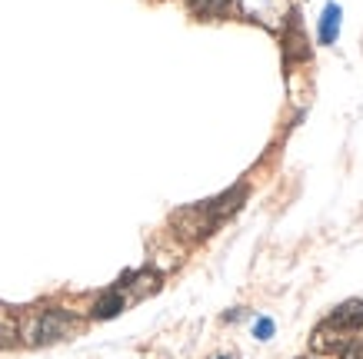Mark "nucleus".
<instances>
[{
  "mask_svg": "<svg viewBox=\"0 0 363 359\" xmlns=\"http://www.w3.org/2000/svg\"><path fill=\"white\" fill-rule=\"evenodd\" d=\"M340 4H327L323 7V17H320V44H337L340 37Z\"/></svg>",
  "mask_w": 363,
  "mask_h": 359,
  "instance_id": "nucleus-5",
  "label": "nucleus"
},
{
  "mask_svg": "<svg viewBox=\"0 0 363 359\" xmlns=\"http://www.w3.org/2000/svg\"><path fill=\"white\" fill-rule=\"evenodd\" d=\"M213 359H230V356H213Z\"/></svg>",
  "mask_w": 363,
  "mask_h": 359,
  "instance_id": "nucleus-12",
  "label": "nucleus"
},
{
  "mask_svg": "<svg viewBox=\"0 0 363 359\" xmlns=\"http://www.w3.org/2000/svg\"><path fill=\"white\" fill-rule=\"evenodd\" d=\"M343 343H347V339H343L340 333H337V329L327 326V323L313 329V339H310V346H313V353H340Z\"/></svg>",
  "mask_w": 363,
  "mask_h": 359,
  "instance_id": "nucleus-8",
  "label": "nucleus"
},
{
  "mask_svg": "<svg viewBox=\"0 0 363 359\" xmlns=\"http://www.w3.org/2000/svg\"><path fill=\"white\" fill-rule=\"evenodd\" d=\"M253 336H257V339H270V336H274V319H267V316H264V319H257Z\"/></svg>",
  "mask_w": 363,
  "mask_h": 359,
  "instance_id": "nucleus-9",
  "label": "nucleus"
},
{
  "mask_svg": "<svg viewBox=\"0 0 363 359\" xmlns=\"http://www.w3.org/2000/svg\"><path fill=\"white\" fill-rule=\"evenodd\" d=\"M340 359H363V343H343Z\"/></svg>",
  "mask_w": 363,
  "mask_h": 359,
  "instance_id": "nucleus-10",
  "label": "nucleus"
},
{
  "mask_svg": "<svg viewBox=\"0 0 363 359\" xmlns=\"http://www.w3.org/2000/svg\"><path fill=\"white\" fill-rule=\"evenodd\" d=\"M70 329H74V316L67 313V309H44V313L33 319L30 343L47 346V343H57V339L70 336Z\"/></svg>",
  "mask_w": 363,
  "mask_h": 359,
  "instance_id": "nucleus-1",
  "label": "nucleus"
},
{
  "mask_svg": "<svg viewBox=\"0 0 363 359\" xmlns=\"http://www.w3.org/2000/svg\"><path fill=\"white\" fill-rule=\"evenodd\" d=\"M243 200H247V183H237V186H230L227 193L217 196V200H207V210H210V217L220 223V220L233 217V213L243 207Z\"/></svg>",
  "mask_w": 363,
  "mask_h": 359,
  "instance_id": "nucleus-4",
  "label": "nucleus"
},
{
  "mask_svg": "<svg viewBox=\"0 0 363 359\" xmlns=\"http://www.w3.org/2000/svg\"><path fill=\"white\" fill-rule=\"evenodd\" d=\"M174 229L184 239H203V237H210V233L217 229V220L210 217L207 203H197V207H187V210H180V213H177Z\"/></svg>",
  "mask_w": 363,
  "mask_h": 359,
  "instance_id": "nucleus-2",
  "label": "nucleus"
},
{
  "mask_svg": "<svg viewBox=\"0 0 363 359\" xmlns=\"http://www.w3.org/2000/svg\"><path fill=\"white\" fill-rule=\"evenodd\" d=\"M327 326L337 333H357L363 329V300H347L327 316Z\"/></svg>",
  "mask_w": 363,
  "mask_h": 359,
  "instance_id": "nucleus-3",
  "label": "nucleus"
},
{
  "mask_svg": "<svg viewBox=\"0 0 363 359\" xmlns=\"http://www.w3.org/2000/svg\"><path fill=\"white\" fill-rule=\"evenodd\" d=\"M220 4H223V0H190V7H194V11H200V13H210V11H217Z\"/></svg>",
  "mask_w": 363,
  "mask_h": 359,
  "instance_id": "nucleus-11",
  "label": "nucleus"
},
{
  "mask_svg": "<svg viewBox=\"0 0 363 359\" xmlns=\"http://www.w3.org/2000/svg\"><path fill=\"white\" fill-rule=\"evenodd\" d=\"M123 293L113 286V290H107V293L100 296L97 303H94V319H113V316L123 313Z\"/></svg>",
  "mask_w": 363,
  "mask_h": 359,
  "instance_id": "nucleus-7",
  "label": "nucleus"
},
{
  "mask_svg": "<svg viewBox=\"0 0 363 359\" xmlns=\"http://www.w3.org/2000/svg\"><path fill=\"white\" fill-rule=\"evenodd\" d=\"M17 339H21V323H17V313H13L11 306L0 303V349L17 346Z\"/></svg>",
  "mask_w": 363,
  "mask_h": 359,
  "instance_id": "nucleus-6",
  "label": "nucleus"
}]
</instances>
